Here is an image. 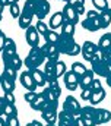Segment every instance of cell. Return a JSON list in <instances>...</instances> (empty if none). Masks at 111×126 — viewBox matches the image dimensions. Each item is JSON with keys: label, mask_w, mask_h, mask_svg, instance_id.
<instances>
[{"label": "cell", "mask_w": 111, "mask_h": 126, "mask_svg": "<svg viewBox=\"0 0 111 126\" xmlns=\"http://www.w3.org/2000/svg\"><path fill=\"white\" fill-rule=\"evenodd\" d=\"M60 54H66V56H78L81 54V46L75 41L73 35H67V34H60L58 41L56 43Z\"/></svg>", "instance_id": "cell-1"}, {"label": "cell", "mask_w": 111, "mask_h": 126, "mask_svg": "<svg viewBox=\"0 0 111 126\" xmlns=\"http://www.w3.org/2000/svg\"><path fill=\"white\" fill-rule=\"evenodd\" d=\"M28 10L32 12L34 18H37V21H44V18L50 13V1L48 0H27L25 6Z\"/></svg>", "instance_id": "cell-2"}, {"label": "cell", "mask_w": 111, "mask_h": 126, "mask_svg": "<svg viewBox=\"0 0 111 126\" xmlns=\"http://www.w3.org/2000/svg\"><path fill=\"white\" fill-rule=\"evenodd\" d=\"M45 56L42 53V48L41 46H35V47H31L29 53L27 54L24 64L27 66L28 70H34V69H38L42 63H45Z\"/></svg>", "instance_id": "cell-3"}, {"label": "cell", "mask_w": 111, "mask_h": 126, "mask_svg": "<svg viewBox=\"0 0 111 126\" xmlns=\"http://www.w3.org/2000/svg\"><path fill=\"white\" fill-rule=\"evenodd\" d=\"M91 66H92L91 69L94 70L95 75H99V76H104V78H108L111 75V63L107 62V60L102 57V53H101L99 48H98L95 57L92 59Z\"/></svg>", "instance_id": "cell-4"}, {"label": "cell", "mask_w": 111, "mask_h": 126, "mask_svg": "<svg viewBox=\"0 0 111 126\" xmlns=\"http://www.w3.org/2000/svg\"><path fill=\"white\" fill-rule=\"evenodd\" d=\"M82 27L83 30L91 32H95L98 30H102V21H101V13L98 10H88L86 16L82 21Z\"/></svg>", "instance_id": "cell-5"}, {"label": "cell", "mask_w": 111, "mask_h": 126, "mask_svg": "<svg viewBox=\"0 0 111 126\" xmlns=\"http://www.w3.org/2000/svg\"><path fill=\"white\" fill-rule=\"evenodd\" d=\"M63 110H66V111H69L70 114H73L75 117H78V116H81L82 107H81L79 101H78L75 97L67 95V97L64 98V101H63Z\"/></svg>", "instance_id": "cell-6"}, {"label": "cell", "mask_w": 111, "mask_h": 126, "mask_svg": "<svg viewBox=\"0 0 111 126\" xmlns=\"http://www.w3.org/2000/svg\"><path fill=\"white\" fill-rule=\"evenodd\" d=\"M97 51H98V44H95L92 41H85L81 46V54L83 56V59L86 62H92Z\"/></svg>", "instance_id": "cell-7"}, {"label": "cell", "mask_w": 111, "mask_h": 126, "mask_svg": "<svg viewBox=\"0 0 111 126\" xmlns=\"http://www.w3.org/2000/svg\"><path fill=\"white\" fill-rule=\"evenodd\" d=\"M40 94L45 100V103H47V107L45 109H54V110H57V107H58V98L60 97H57L48 87H44Z\"/></svg>", "instance_id": "cell-8"}, {"label": "cell", "mask_w": 111, "mask_h": 126, "mask_svg": "<svg viewBox=\"0 0 111 126\" xmlns=\"http://www.w3.org/2000/svg\"><path fill=\"white\" fill-rule=\"evenodd\" d=\"M19 81H21V84H22V87L27 90V91H37V84H35V81H34V78H32V73H31V70H24L21 75H19Z\"/></svg>", "instance_id": "cell-9"}, {"label": "cell", "mask_w": 111, "mask_h": 126, "mask_svg": "<svg viewBox=\"0 0 111 126\" xmlns=\"http://www.w3.org/2000/svg\"><path fill=\"white\" fill-rule=\"evenodd\" d=\"M79 76L70 69L69 72H66L64 73V76H63V81H64V85H66V88L69 90V91H75L78 87H79Z\"/></svg>", "instance_id": "cell-10"}, {"label": "cell", "mask_w": 111, "mask_h": 126, "mask_svg": "<svg viewBox=\"0 0 111 126\" xmlns=\"http://www.w3.org/2000/svg\"><path fill=\"white\" fill-rule=\"evenodd\" d=\"M41 48H42V53H44L47 60H58L60 59V51H58L56 44L44 43V46H41Z\"/></svg>", "instance_id": "cell-11"}, {"label": "cell", "mask_w": 111, "mask_h": 126, "mask_svg": "<svg viewBox=\"0 0 111 126\" xmlns=\"http://www.w3.org/2000/svg\"><path fill=\"white\" fill-rule=\"evenodd\" d=\"M25 40L29 44V47H35V46H40V32L37 31V28L34 25H31L29 28L25 30Z\"/></svg>", "instance_id": "cell-12"}, {"label": "cell", "mask_w": 111, "mask_h": 126, "mask_svg": "<svg viewBox=\"0 0 111 126\" xmlns=\"http://www.w3.org/2000/svg\"><path fill=\"white\" fill-rule=\"evenodd\" d=\"M111 120V111L107 109H97L95 107V113H94V122L97 125H102Z\"/></svg>", "instance_id": "cell-13"}, {"label": "cell", "mask_w": 111, "mask_h": 126, "mask_svg": "<svg viewBox=\"0 0 111 126\" xmlns=\"http://www.w3.org/2000/svg\"><path fill=\"white\" fill-rule=\"evenodd\" d=\"M32 19H34V15H32V12L31 10H28L27 7H24L22 9V12H21V16H19V27L21 28H24V30H27L29 28L31 25H32Z\"/></svg>", "instance_id": "cell-14"}, {"label": "cell", "mask_w": 111, "mask_h": 126, "mask_svg": "<svg viewBox=\"0 0 111 126\" xmlns=\"http://www.w3.org/2000/svg\"><path fill=\"white\" fill-rule=\"evenodd\" d=\"M63 15H64V18H66V21H69V22H73V24H78L79 22V13L69 4V3H66L64 4V7H63Z\"/></svg>", "instance_id": "cell-15"}, {"label": "cell", "mask_w": 111, "mask_h": 126, "mask_svg": "<svg viewBox=\"0 0 111 126\" xmlns=\"http://www.w3.org/2000/svg\"><path fill=\"white\" fill-rule=\"evenodd\" d=\"M94 79H95L94 70H92V69H88L82 76H81V79H79V87H81L82 90H85V88H91V84L94 82Z\"/></svg>", "instance_id": "cell-16"}, {"label": "cell", "mask_w": 111, "mask_h": 126, "mask_svg": "<svg viewBox=\"0 0 111 126\" xmlns=\"http://www.w3.org/2000/svg\"><path fill=\"white\" fill-rule=\"evenodd\" d=\"M57 122L58 125L57 126H67V125H75V116L70 114L69 111L66 110H61L57 116Z\"/></svg>", "instance_id": "cell-17"}, {"label": "cell", "mask_w": 111, "mask_h": 126, "mask_svg": "<svg viewBox=\"0 0 111 126\" xmlns=\"http://www.w3.org/2000/svg\"><path fill=\"white\" fill-rule=\"evenodd\" d=\"M31 73H32V78H34L37 87H47V75L44 70H40V67H38V69L31 70Z\"/></svg>", "instance_id": "cell-18"}, {"label": "cell", "mask_w": 111, "mask_h": 126, "mask_svg": "<svg viewBox=\"0 0 111 126\" xmlns=\"http://www.w3.org/2000/svg\"><path fill=\"white\" fill-rule=\"evenodd\" d=\"M64 21H66V18H64L63 12H56V13H53V16H50V24H48V27H50V30L60 28V27L64 24Z\"/></svg>", "instance_id": "cell-19"}, {"label": "cell", "mask_w": 111, "mask_h": 126, "mask_svg": "<svg viewBox=\"0 0 111 126\" xmlns=\"http://www.w3.org/2000/svg\"><path fill=\"white\" fill-rule=\"evenodd\" d=\"M57 116H58V113H57V110H54V109H45V110L41 111L42 120L47 122V123H51V125H56Z\"/></svg>", "instance_id": "cell-20"}, {"label": "cell", "mask_w": 111, "mask_h": 126, "mask_svg": "<svg viewBox=\"0 0 111 126\" xmlns=\"http://www.w3.org/2000/svg\"><path fill=\"white\" fill-rule=\"evenodd\" d=\"M47 87H48L57 97H60L61 88H60V84H58V78H56V76H47Z\"/></svg>", "instance_id": "cell-21"}, {"label": "cell", "mask_w": 111, "mask_h": 126, "mask_svg": "<svg viewBox=\"0 0 111 126\" xmlns=\"http://www.w3.org/2000/svg\"><path fill=\"white\" fill-rule=\"evenodd\" d=\"M108 47H111V32H105L98 40V48L104 50V48H108Z\"/></svg>", "instance_id": "cell-22"}, {"label": "cell", "mask_w": 111, "mask_h": 126, "mask_svg": "<svg viewBox=\"0 0 111 126\" xmlns=\"http://www.w3.org/2000/svg\"><path fill=\"white\" fill-rule=\"evenodd\" d=\"M45 107H47V103H45V100L41 97V94H38L37 100H35L34 103H31V109L35 110V111H42V110H45Z\"/></svg>", "instance_id": "cell-23"}, {"label": "cell", "mask_w": 111, "mask_h": 126, "mask_svg": "<svg viewBox=\"0 0 111 126\" xmlns=\"http://www.w3.org/2000/svg\"><path fill=\"white\" fill-rule=\"evenodd\" d=\"M104 98H105V90L102 88V90H99V91L92 93L91 98H89V101H91V104H92V106H97V104H99Z\"/></svg>", "instance_id": "cell-24"}, {"label": "cell", "mask_w": 111, "mask_h": 126, "mask_svg": "<svg viewBox=\"0 0 111 126\" xmlns=\"http://www.w3.org/2000/svg\"><path fill=\"white\" fill-rule=\"evenodd\" d=\"M15 84L16 82H13V81H10V79H7V78H1V82H0V87H1V90H3V93H13L15 91Z\"/></svg>", "instance_id": "cell-25"}, {"label": "cell", "mask_w": 111, "mask_h": 126, "mask_svg": "<svg viewBox=\"0 0 111 126\" xmlns=\"http://www.w3.org/2000/svg\"><path fill=\"white\" fill-rule=\"evenodd\" d=\"M4 78H7V79H10V81H13V82H16V78H18V70L16 69H13L12 66H4V69H3V73H1Z\"/></svg>", "instance_id": "cell-26"}, {"label": "cell", "mask_w": 111, "mask_h": 126, "mask_svg": "<svg viewBox=\"0 0 111 126\" xmlns=\"http://www.w3.org/2000/svg\"><path fill=\"white\" fill-rule=\"evenodd\" d=\"M61 28V34H67V35H73L75 37V31H76V24L64 21V24L60 27Z\"/></svg>", "instance_id": "cell-27"}, {"label": "cell", "mask_w": 111, "mask_h": 126, "mask_svg": "<svg viewBox=\"0 0 111 126\" xmlns=\"http://www.w3.org/2000/svg\"><path fill=\"white\" fill-rule=\"evenodd\" d=\"M99 13H101V21H102V28H108L111 24V7H107L105 10Z\"/></svg>", "instance_id": "cell-28"}, {"label": "cell", "mask_w": 111, "mask_h": 126, "mask_svg": "<svg viewBox=\"0 0 111 126\" xmlns=\"http://www.w3.org/2000/svg\"><path fill=\"white\" fill-rule=\"evenodd\" d=\"M56 62L57 60H45L44 72H45L47 76H56Z\"/></svg>", "instance_id": "cell-29"}, {"label": "cell", "mask_w": 111, "mask_h": 126, "mask_svg": "<svg viewBox=\"0 0 111 126\" xmlns=\"http://www.w3.org/2000/svg\"><path fill=\"white\" fill-rule=\"evenodd\" d=\"M69 4H70L79 15H83V13H85V0H70Z\"/></svg>", "instance_id": "cell-30"}, {"label": "cell", "mask_w": 111, "mask_h": 126, "mask_svg": "<svg viewBox=\"0 0 111 126\" xmlns=\"http://www.w3.org/2000/svg\"><path fill=\"white\" fill-rule=\"evenodd\" d=\"M66 72H67L66 63L58 59V60L56 62V78H61V76H64V73H66Z\"/></svg>", "instance_id": "cell-31"}, {"label": "cell", "mask_w": 111, "mask_h": 126, "mask_svg": "<svg viewBox=\"0 0 111 126\" xmlns=\"http://www.w3.org/2000/svg\"><path fill=\"white\" fill-rule=\"evenodd\" d=\"M3 113L9 117V116H18V109H16V104H10V103H6L4 104V109H3Z\"/></svg>", "instance_id": "cell-32"}, {"label": "cell", "mask_w": 111, "mask_h": 126, "mask_svg": "<svg viewBox=\"0 0 111 126\" xmlns=\"http://www.w3.org/2000/svg\"><path fill=\"white\" fill-rule=\"evenodd\" d=\"M58 37H60V34H57L54 30H48V32L44 35V40H45V43H51V44H56V43L58 41Z\"/></svg>", "instance_id": "cell-33"}, {"label": "cell", "mask_w": 111, "mask_h": 126, "mask_svg": "<svg viewBox=\"0 0 111 126\" xmlns=\"http://www.w3.org/2000/svg\"><path fill=\"white\" fill-rule=\"evenodd\" d=\"M72 70H73V72H75V73H76L79 78H81L83 73L88 70V69L85 67V64H83V63H81V62H75L73 64H72Z\"/></svg>", "instance_id": "cell-34"}, {"label": "cell", "mask_w": 111, "mask_h": 126, "mask_svg": "<svg viewBox=\"0 0 111 126\" xmlns=\"http://www.w3.org/2000/svg\"><path fill=\"white\" fill-rule=\"evenodd\" d=\"M22 64H24V62L21 60V57H19V54L16 53L13 57H12V60L9 62V64H4V66H12L13 69H16V70H19L21 67H22Z\"/></svg>", "instance_id": "cell-35"}, {"label": "cell", "mask_w": 111, "mask_h": 126, "mask_svg": "<svg viewBox=\"0 0 111 126\" xmlns=\"http://www.w3.org/2000/svg\"><path fill=\"white\" fill-rule=\"evenodd\" d=\"M35 28H37V31L40 32V35H42V37H44V35L48 32V30H50V27H48L44 21H37Z\"/></svg>", "instance_id": "cell-36"}, {"label": "cell", "mask_w": 111, "mask_h": 126, "mask_svg": "<svg viewBox=\"0 0 111 126\" xmlns=\"http://www.w3.org/2000/svg\"><path fill=\"white\" fill-rule=\"evenodd\" d=\"M92 4H94L95 10H98V12H102V10H105L108 7V1L107 0H92Z\"/></svg>", "instance_id": "cell-37"}, {"label": "cell", "mask_w": 111, "mask_h": 126, "mask_svg": "<svg viewBox=\"0 0 111 126\" xmlns=\"http://www.w3.org/2000/svg\"><path fill=\"white\" fill-rule=\"evenodd\" d=\"M9 10H10V15H12L13 18H18V19H19L22 9L19 7V4H18V3H16V4H12V6H9Z\"/></svg>", "instance_id": "cell-38"}, {"label": "cell", "mask_w": 111, "mask_h": 126, "mask_svg": "<svg viewBox=\"0 0 111 126\" xmlns=\"http://www.w3.org/2000/svg\"><path fill=\"white\" fill-rule=\"evenodd\" d=\"M37 97H38V94H37V91H27L25 93V95H24V100L27 101V103H34L35 100H37Z\"/></svg>", "instance_id": "cell-39"}, {"label": "cell", "mask_w": 111, "mask_h": 126, "mask_svg": "<svg viewBox=\"0 0 111 126\" xmlns=\"http://www.w3.org/2000/svg\"><path fill=\"white\" fill-rule=\"evenodd\" d=\"M6 126H21L18 116H9V117H6Z\"/></svg>", "instance_id": "cell-40"}, {"label": "cell", "mask_w": 111, "mask_h": 126, "mask_svg": "<svg viewBox=\"0 0 111 126\" xmlns=\"http://www.w3.org/2000/svg\"><path fill=\"white\" fill-rule=\"evenodd\" d=\"M91 90H92V93H95V91H99V90H102V87H101V81L99 79H94V82L91 84Z\"/></svg>", "instance_id": "cell-41"}, {"label": "cell", "mask_w": 111, "mask_h": 126, "mask_svg": "<svg viewBox=\"0 0 111 126\" xmlns=\"http://www.w3.org/2000/svg\"><path fill=\"white\" fill-rule=\"evenodd\" d=\"M4 100L6 103H10V104H16V98H15V94L13 93H4Z\"/></svg>", "instance_id": "cell-42"}, {"label": "cell", "mask_w": 111, "mask_h": 126, "mask_svg": "<svg viewBox=\"0 0 111 126\" xmlns=\"http://www.w3.org/2000/svg\"><path fill=\"white\" fill-rule=\"evenodd\" d=\"M91 95H92V90L91 88H85V90H82V93H81V98L82 100H89Z\"/></svg>", "instance_id": "cell-43"}, {"label": "cell", "mask_w": 111, "mask_h": 126, "mask_svg": "<svg viewBox=\"0 0 111 126\" xmlns=\"http://www.w3.org/2000/svg\"><path fill=\"white\" fill-rule=\"evenodd\" d=\"M101 53H102V57H104L107 62H110V63H111V47L101 50Z\"/></svg>", "instance_id": "cell-44"}, {"label": "cell", "mask_w": 111, "mask_h": 126, "mask_svg": "<svg viewBox=\"0 0 111 126\" xmlns=\"http://www.w3.org/2000/svg\"><path fill=\"white\" fill-rule=\"evenodd\" d=\"M4 104H6V100H4V97H0V117H7V116H6V114L3 113Z\"/></svg>", "instance_id": "cell-45"}, {"label": "cell", "mask_w": 111, "mask_h": 126, "mask_svg": "<svg viewBox=\"0 0 111 126\" xmlns=\"http://www.w3.org/2000/svg\"><path fill=\"white\" fill-rule=\"evenodd\" d=\"M6 38H7V37H6V34H4V32H1V34H0V51H1V50H3V47H4V41H6Z\"/></svg>", "instance_id": "cell-46"}, {"label": "cell", "mask_w": 111, "mask_h": 126, "mask_svg": "<svg viewBox=\"0 0 111 126\" xmlns=\"http://www.w3.org/2000/svg\"><path fill=\"white\" fill-rule=\"evenodd\" d=\"M75 126H85V122H83V119L81 116L75 117Z\"/></svg>", "instance_id": "cell-47"}, {"label": "cell", "mask_w": 111, "mask_h": 126, "mask_svg": "<svg viewBox=\"0 0 111 126\" xmlns=\"http://www.w3.org/2000/svg\"><path fill=\"white\" fill-rule=\"evenodd\" d=\"M1 3H3L4 6H12V4L19 3V0H1Z\"/></svg>", "instance_id": "cell-48"}, {"label": "cell", "mask_w": 111, "mask_h": 126, "mask_svg": "<svg viewBox=\"0 0 111 126\" xmlns=\"http://www.w3.org/2000/svg\"><path fill=\"white\" fill-rule=\"evenodd\" d=\"M83 122H85V126H97V123L92 119H83Z\"/></svg>", "instance_id": "cell-49"}, {"label": "cell", "mask_w": 111, "mask_h": 126, "mask_svg": "<svg viewBox=\"0 0 111 126\" xmlns=\"http://www.w3.org/2000/svg\"><path fill=\"white\" fill-rule=\"evenodd\" d=\"M31 123H32V126H44L41 122H38V120H32Z\"/></svg>", "instance_id": "cell-50"}, {"label": "cell", "mask_w": 111, "mask_h": 126, "mask_svg": "<svg viewBox=\"0 0 111 126\" xmlns=\"http://www.w3.org/2000/svg\"><path fill=\"white\" fill-rule=\"evenodd\" d=\"M6 125V117H0V126Z\"/></svg>", "instance_id": "cell-51"}, {"label": "cell", "mask_w": 111, "mask_h": 126, "mask_svg": "<svg viewBox=\"0 0 111 126\" xmlns=\"http://www.w3.org/2000/svg\"><path fill=\"white\" fill-rule=\"evenodd\" d=\"M105 79H107V85H108V87L111 88V75L108 76V78H105Z\"/></svg>", "instance_id": "cell-52"}, {"label": "cell", "mask_w": 111, "mask_h": 126, "mask_svg": "<svg viewBox=\"0 0 111 126\" xmlns=\"http://www.w3.org/2000/svg\"><path fill=\"white\" fill-rule=\"evenodd\" d=\"M3 9H4V4L0 1V13H3Z\"/></svg>", "instance_id": "cell-53"}, {"label": "cell", "mask_w": 111, "mask_h": 126, "mask_svg": "<svg viewBox=\"0 0 111 126\" xmlns=\"http://www.w3.org/2000/svg\"><path fill=\"white\" fill-rule=\"evenodd\" d=\"M58 1H66V3H69L70 0H58Z\"/></svg>", "instance_id": "cell-54"}, {"label": "cell", "mask_w": 111, "mask_h": 126, "mask_svg": "<svg viewBox=\"0 0 111 126\" xmlns=\"http://www.w3.org/2000/svg\"><path fill=\"white\" fill-rule=\"evenodd\" d=\"M45 126H57V125H51V123H47Z\"/></svg>", "instance_id": "cell-55"}, {"label": "cell", "mask_w": 111, "mask_h": 126, "mask_svg": "<svg viewBox=\"0 0 111 126\" xmlns=\"http://www.w3.org/2000/svg\"><path fill=\"white\" fill-rule=\"evenodd\" d=\"M1 19H3V16H1V13H0V22H1Z\"/></svg>", "instance_id": "cell-56"}, {"label": "cell", "mask_w": 111, "mask_h": 126, "mask_svg": "<svg viewBox=\"0 0 111 126\" xmlns=\"http://www.w3.org/2000/svg\"><path fill=\"white\" fill-rule=\"evenodd\" d=\"M27 126H32V123H31V122H29V123H28V125Z\"/></svg>", "instance_id": "cell-57"}, {"label": "cell", "mask_w": 111, "mask_h": 126, "mask_svg": "<svg viewBox=\"0 0 111 126\" xmlns=\"http://www.w3.org/2000/svg\"><path fill=\"white\" fill-rule=\"evenodd\" d=\"M1 78H3V75H0V82H1Z\"/></svg>", "instance_id": "cell-58"}, {"label": "cell", "mask_w": 111, "mask_h": 126, "mask_svg": "<svg viewBox=\"0 0 111 126\" xmlns=\"http://www.w3.org/2000/svg\"><path fill=\"white\" fill-rule=\"evenodd\" d=\"M67 126H75V125H67Z\"/></svg>", "instance_id": "cell-59"}, {"label": "cell", "mask_w": 111, "mask_h": 126, "mask_svg": "<svg viewBox=\"0 0 111 126\" xmlns=\"http://www.w3.org/2000/svg\"><path fill=\"white\" fill-rule=\"evenodd\" d=\"M1 32H3V31H1V30H0V34H1Z\"/></svg>", "instance_id": "cell-60"}]
</instances>
